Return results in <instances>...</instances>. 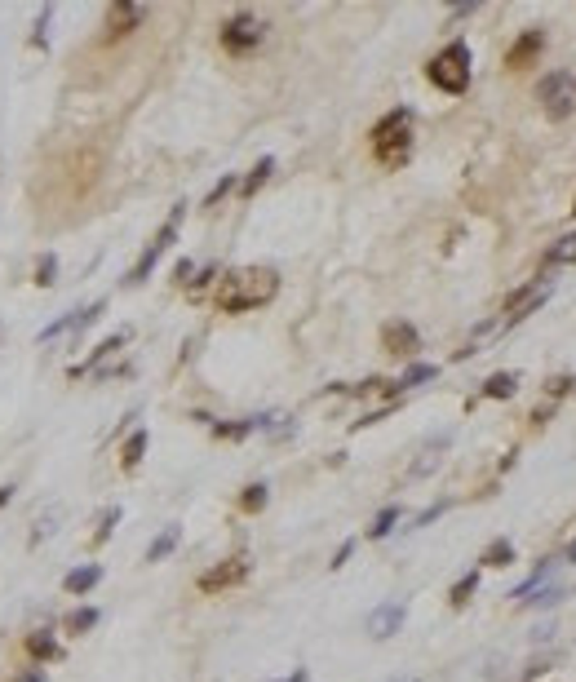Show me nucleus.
I'll return each instance as SVG.
<instances>
[{
	"label": "nucleus",
	"mask_w": 576,
	"mask_h": 682,
	"mask_svg": "<svg viewBox=\"0 0 576 682\" xmlns=\"http://www.w3.org/2000/svg\"><path fill=\"white\" fill-rule=\"evenodd\" d=\"M279 293V271L271 266H239L217 284V310L222 315H244V310H262Z\"/></svg>",
	"instance_id": "nucleus-1"
},
{
	"label": "nucleus",
	"mask_w": 576,
	"mask_h": 682,
	"mask_svg": "<svg viewBox=\"0 0 576 682\" xmlns=\"http://www.w3.org/2000/svg\"><path fill=\"white\" fill-rule=\"evenodd\" d=\"M412 151V111L408 106H395L390 115H381L373 129V155L386 165V169H399Z\"/></svg>",
	"instance_id": "nucleus-2"
},
{
	"label": "nucleus",
	"mask_w": 576,
	"mask_h": 682,
	"mask_svg": "<svg viewBox=\"0 0 576 682\" xmlns=\"http://www.w3.org/2000/svg\"><path fill=\"white\" fill-rule=\"evenodd\" d=\"M430 85L443 89V94H466L470 89V45L466 40H452L448 49H440L435 58H430Z\"/></svg>",
	"instance_id": "nucleus-3"
},
{
	"label": "nucleus",
	"mask_w": 576,
	"mask_h": 682,
	"mask_svg": "<svg viewBox=\"0 0 576 682\" xmlns=\"http://www.w3.org/2000/svg\"><path fill=\"white\" fill-rule=\"evenodd\" d=\"M537 98L545 103L550 120H568V115L576 111V75H568V71H550L541 85H537Z\"/></svg>",
	"instance_id": "nucleus-4"
},
{
	"label": "nucleus",
	"mask_w": 576,
	"mask_h": 682,
	"mask_svg": "<svg viewBox=\"0 0 576 682\" xmlns=\"http://www.w3.org/2000/svg\"><path fill=\"white\" fill-rule=\"evenodd\" d=\"M262 40H267V23H262L258 14H248V9H239L236 18L222 23V45H227L231 54H253Z\"/></svg>",
	"instance_id": "nucleus-5"
},
{
	"label": "nucleus",
	"mask_w": 576,
	"mask_h": 682,
	"mask_svg": "<svg viewBox=\"0 0 576 682\" xmlns=\"http://www.w3.org/2000/svg\"><path fill=\"white\" fill-rule=\"evenodd\" d=\"M182 213H187V205H177V208H173V213H169V222H165V226L156 231V239L147 244V253L137 257V266H134V271H129V279H125V284H142L147 275L156 271V262L165 257V248H169L173 239H177V226H182Z\"/></svg>",
	"instance_id": "nucleus-6"
},
{
	"label": "nucleus",
	"mask_w": 576,
	"mask_h": 682,
	"mask_svg": "<svg viewBox=\"0 0 576 682\" xmlns=\"http://www.w3.org/2000/svg\"><path fill=\"white\" fill-rule=\"evenodd\" d=\"M248 580V558H222L217 567H208L200 577V594H222Z\"/></svg>",
	"instance_id": "nucleus-7"
},
{
	"label": "nucleus",
	"mask_w": 576,
	"mask_h": 682,
	"mask_svg": "<svg viewBox=\"0 0 576 682\" xmlns=\"http://www.w3.org/2000/svg\"><path fill=\"white\" fill-rule=\"evenodd\" d=\"M550 288H554V284H550V279H532V284H528V288H519V293H510V302H506V319L510 324H519V319H528V315H532V310L537 306H545V302H550Z\"/></svg>",
	"instance_id": "nucleus-8"
},
{
	"label": "nucleus",
	"mask_w": 576,
	"mask_h": 682,
	"mask_svg": "<svg viewBox=\"0 0 576 682\" xmlns=\"http://www.w3.org/2000/svg\"><path fill=\"white\" fill-rule=\"evenodd\" d=\"M102 310H106V302H94V306H85V310H67L63 319L45 324V328L35 333V341H54V337H63V333H71V328H89V324L98 319Z\"/></svg>",
	"instance_id": "nucleus-9"
},
{
	"label": "nucleus",
	"mask_w": 576,
	"mask_h": 682,
	"mask_svg": "<svg viewBox=\"0 0 576 682\" xmlns=\"http://www.w3.org/2000/svg\"><path fill=\"white\" fill-rule=\"evenodd\" d=\"M381 346L390 350V355H417L421 350V337H417V328L412 324H404V319H390L386 328H381Z\"/></svg>",
	"instance_id": "nucleus-10"
},
{
	"label": "nucleus",
	"mask_w": 576,
	"mask_h": 682,
	"mask_svg": "<svg viewBox=\"0 0 576 682\" xmlns=\"http://www.w3.org/2000/svg\"><path fill=\"white\" fill-rule=\"evenodd\" d=\"M404 625V603H381L377 612H369V638H390L395 629Z\"/></svg>",
	"instance_id": "nucleus-11"
},
{
	"label": "nucleus",
	"mask_w": 576,
	"mask_h": 682,
	"mask_svg": "<svg viewBox=\"0 0 576 682\" xmlns=\"http://www.w3.org/2000/svg\"><path fill=\"white\" fill-rule=\"evenodd\" d=\"M142 5H134V0H120V5H111L106 9V35H125V32H134L137 23H142Z\"/></svg>",
	"instance_id": "nucleus-12"
},
{
	"label": "nucleus",
	"mask_w": 576,
	"mask_h": 682,
	"mask_svg": "<svg viewBox=\"0 0 576 682\" xmlns=\"http://www.w3.org/2000/svg\"><path fill=\"white\" fill-rule=\"evenodd\" d=\"M541 45H545V32H537V27L523 32L519 40H514V49L506 54V67H528V63L541 54Z\"/></svg>",
	"instance_id": "nucleus-13"
},
{
	"label": "nucleus",
	"mask_w": 576,
	"mask_h": 682,
	"mask_svg": "<svg viewBox=\"0 0 576 682\" xmlns=\"http://www.w3.org/2000/svg\"><path fill=\"white\" fill-rule=\"evenodd\" d=\"M98 580H102V567H98V563H85V567H76V572H67V577H63V589L80 598V594H89Z\"/></svg>",
	"instance_id": "nucleus-14"
},
{
	"label": "nucleus",
	"mask_w": 576,
	"mask_h": 682,
	"mask_svg": "<svg viewBox=\"0 0 576 682\" xmlns=\"http://www.w3.org/2000/svg\"><path fill=\"white\" fill-rule=\"evenodd\" d=\"M125 341H129V333H125V328H120V333H111V337L102 341L98 350H94V355H89V359H85V364H76V368H71V376H80V373H94V368H98L102 359H106V355H116V350H120V346H125Z\"/></svg>",
	"instance_id": "nucleus-15"
},
{
	"label": "nucleus",
	"mask_w": 576,
	"mask_h": 682,
	"mask_svg": "<svg viewBox=\"0 0 576 682\" xmlns=\"http://www.w3.org/2000/svg\"><path fill=\"white\" fill-rule=\"evenodd\" d=\"M177 541H182V527H177V523H169V527H165V532H160V537L147 546V563H160V558H169L173 549H177Z\"/></svg>",
	"instance_id": "nucleus-16"
},
{
	"label": "nucleus",
	"mask_w": 576,
	"mask_h": 682,
	"mask_svg": "<svg viewBox=\"0 0 576 682\" xmlns=\"http://www.w3.org/2000/svg\"><path fill=\"white\" fill-rule=\"evenodd\" d=\"M23 647H27V656H32V660H54V656H58V638H54L49 629H32Z\"/></svg>",
	"instance_id": "nucleus-17"
},
{
	"label": "nucleus",
	"mask_w": 576,
	"mask_h": 682,
	"mask_svg": "<svg viewBox=\"0 0 576 682\" xmlns=\"http://www.w3.org/2000/svg\"><path fill=\"white\" fill-rule=\"evenodd\" d=\"M514 390H519V376L514 373H492L483 381V399H514Z\"/></svg>",
	"instance_id": "nucleus-18"
},
{
	"label": "nucleus",
	"mask_w": 576,
	"mask_h": 682,
	"mask_svg": "<svg viewBox=\"0 0 576 682\" xmlns=\"http://www.w3.org/2000/svg\"><path fill=\"white\" fill-rule=\"evenodd\" d=\"M142 452H147V430H134V435L125 439L120 466H125V470H137V466H142Z\"/></svg>",
	"instance_id": "nucleus-19"
},
{
	"label": "nucleus",
	"mask_w": 576,
	"mask_h": 682,
	"mask_svg": "<svg viewBox=\"0 0 576 682\" xmlns=\"http://www.w3.org/2000/svg\"><path fill=\"white\" fill-rule=\"evenodd\" d=\"M258 426H262V416H253V421H217L213 435H217V439H244V435H253Z\"/></svg>",
	"instance_id": "nucleus-20"
},
{
	"label": "nucleus",
	"mask_w": 576,
	"mask_h": 682,
	"mask_svg": "<svg viewBox=\"0 0 576 682\" xmlns=\"http://www.w3.org/2000/svg\"><path fill=\"white\" fill-rule=\"evenodd\" d=\"M94 625H98V607H76V612L63 620V629H67V634H89Z\"/></svg>",
	"instance_id": "nucleus-21"
},
{
	"label": "nucleus",
	"mask_w": 576,
	"mask_h": 682,
	"mask_svg": "<svg viewBox=\"0 0 576 682\" xmlns=\"http://www.w3.org/2000/svg\"><path fill=\"white\" fill-rule=\"evenodd\" d=\"M479 563H483V567H510V563H514V546H510V541H492V546L483 549Z\"/></svg>",
	"instance_id": "nucleus-22"
},
{
	"label": "nucleus",
	"mask_w": 576,
	"mask_h": 682,
	"mask_svg": "<svg viewBox=\"0 0 576 682\" xmlns=\"http://www.w3.org/2000/svg\"><path fill=\"white\" fill-rule=\"evenodd\" d=\"M267 492H271L267 483H248V487H244V496H239V510H244V514L267 510Z\"/></svg>",
	"instance_id": "nucleus-23"
},
{
	"label": "nucleus",
	"mask_w": 576,
	"mask_h": 682,
	"mask_svg": "<svg viewBox=\"0 0 576 682\" xmlns=\"http://www.w3.org/2000/svg\"><path fill=\"white\" fill-rule=\"evenodd\" d=\"M545 262H550V266H572V262H576V236L559 239V244L545 253Z\"/></svg>",
	"instance_id": "nucleus-24"
},
{
	"label": "nucleus",
	"mask_w": 576,
	"mask_h": 682,
	"mask_svg": "<svg viewBox=\"0 0 576 682\" xmlns=\"http://www.w3.org/2000/svg\"><path fill=\"white\" fill-rule=\"evenodd\" d=\"M271 169H275V160H271V155H262V160L253 165V173L244 177V186H239V196H253V191H258V186H262V182L271 177Z\"/></svg>",
	"instance_id": "nucleus-25"
},
{
	"label": "nucleus",
	"mask_w": 576,
	"mask_h": 682,
	"mask_svg": "<svg viewBox=\"0 0 576 682\" xmlns=\"http://www.w3.org/2000/svg\"><path fill=\"white\" fill-rule=\"evenodd\" d=\"M475 589H479V572H466V577H461V580H457V585H452V594H448V603H452V607H466Z\"/></svg>",
	"instance_id": "nucleus-26"
},
{
	"label": "nucleus",
	"mask_w": 576,
	"mask_h": 682,
	"mask_svg": "<svg viewBox=\"0 0 576 682\" xmlns=\"http://www.w3.org/2000/svg\"><path fill=\"white\" fill-rule=\"evenodd\" d=\"M395 523H399V506H386V510L373 518V527H369V537L373 541H381V537H390L395 532Z\"/></svg>",
	"instance_id": "nucleus-27"
},
{
	"label": "nucleus",
	"mask_w": 576,
	"mask_h": 682,
	"mask_svg": "<svg viewBox=\"0 0 576 682\" xmlns=\"http://www.w3.org/2000/svg\"><path fill=\"white\" fill-rule=\"evenodd\" d=\"M568 598V585H541L537 598H528V607H559Z\"/></svg>",
	"instance_id": "nucleus-28"
},
{
	"label": "nucleus",
	"mask_w": 576,
	"mask_h": 682,
	"mask_svg": "<svg viewBox=\"0 0 576 682\" xmlns=\"http://www.w3.org/2000/svg\"><path fill=\"white\" fill-rule=\"evenodd\" d=\"M435 373H440L435 364H412V368H408V373L399 376L395 386H399V390H408V386H421V381H430V376H435Z\"/></svg>",
	"instance_id": "nucleus-29"
},
{
	"label": "nucleus",
	"mask_w": 576,
	"mask_h": 682,
	"mask_svg": "<svg viewBox=\"0 0 576 682\" xmlns=\"http://www.w3.org/2000/svg\"><path fill=\"white\" fill-rule=\"evenodd\" d=\"M54 275H58V257H54V253H45V257L35 262V284H40V288H49V284H54Z\"/></svg>",
	"instance_id": "nucleus-30"
},
{
	"label": "nucleus",
	"mask_w": 576,
	"mask_h": 682,
	"mask_svg": "<svg viewBox=\"0 0 576 682\" xmlns=\"http://www.w3.org/2000/svg\"><path fill=\"white\" fill-rule=\"evenodd\" d=\"M554 660H559V656H537V660H532V665H528V669H523V674H519L514 682H532V678H541V674L550 669V665H554Z\"/></svg>",
	"instance_id": "nucleus-31"
},
{
	"label": "nucleus",
	"mask_w": 576,
	"mask_h": 682,
	"mask_svg": "<svg viewBox=\"0 0 576 682\" xmlns=\"http://www.w3.org/2000/svg\"><path fill=\"white\" fill-rule=\"evenodd\" d=\"M116 523H120V510H116V506H111V510L102 514L98 532H94V546H102V541H106V537H111V527H116Z\"/></svg>",
	"instance_id": "nucleus-32"
},
{
	"label": "nucleus",
	"mask_w": 576,
	"mask_h": 682,
	"mask_svg": "<svg viewBox=\"0 0 576 682\" xmlns=\"http://www.w3.org/2000/svg\"><path fill=\"white\" fill-rule=\"evenodd\" d=\"M231 186H236V177H222V182H217V186H213V191L204 196V208H213L217 200H222V196H231Z\"/></svg>",
	"instance_id": "nucleus-33"
},
{
	"label": "nucleus",
	"mask_w": 576,
	"mask_h": 682,
	"mask_svg": "<svg viewBox=\"0 0 576 682\" xmlns=\"http://www.w3.org/2000/svg\"><path fill=\"white\" fill-rule=\"evenodd\" d=\"M568 386H576V381H568V376H550V381H545V395L559 399V395H568Z\"/></svg>",
	"instance_id": "nucleus-34"
},
{
	"label": "nucleus",
	"mask_w": 576,
	"mask_h": 682,
	"mask_svg": "<svg viewBox=\"0 0 576 682\" xmlns=\"http://www.w3.org/2000/svg\"><path fill=\"white\" fill-rule=\"evenodd\" d=\"M350 549H355V546H350V541H346V546H341L338 554H333V567H341V563H346V558H350Z\"/></svg>",
	"instance_id": "nucleus-35"
},
{
	"label": "nucleus",
	"mask_w": 576,
	"mask_h": 682,
	"mask_svg": "<svg viewBox=\"0 0 576 682\" xmlns=\"http://www.w3.org/2000/svg\"><path fill=\"white\" fill-rule=\"evenodd\" d=\"M187 275H191V262H177V271H173V279H177V284H187Z\"/></svg>",
	"instance_id": "nucleus-36"
},
{
	"label": "nucleus",
	"mask_w": 576,
	"mask_h": 682,
	"mask_svg": "<svg viewBox=\"0 0 576 682\" xmlns=\"http://www.w3.org/2000/svg\"><path fill=\"white\" fill-rule=\"evenodd\" d=\"M14 682H45V674H35V669H27V674H18Z\"/></svg>",
	"instance_id": "nucleus-37"
},
{
	"label": "nucleus",
	"mask_w": 576,
	"mask_h": 682,
	"mask_svg": "<svg viewBox=\"0 0 576 682\" xmlns=\"http://www.w3.org/2000/svg\"><path fill=\"white\" fill-rule=\"evenodd\" d=\"M9 501H14V487H9V483H5V487H0V510H5V506H9Z\"/></svg>",
	"instance_id": "nucleus-38"
},
{
	"label": "nucleus",
	"mask_w": 576,
	"mask_h": 682,
	"mask_svg": "<svg viewBox=\"0 0 576 682\" xmlns=\"http://www.w3.org/2000/svg\"><path fill=\"white\" fill-rule=\"evenodd\" d=\"M279 682H306V669H298V674H288V678H279Z\"/></svg>",
	"instance_id": "nucleus-39"
},
{
	"label": "nucleus",
	"mask_w": 576,
	"mask_h": 682,
	"mask_svg": "<svg viewBox=\"0 0 576 682\" xmlns=\"http://www.w3.org/2000/svg\"><path fill=\"white\" fill-rule=\"evenodd\" d=\"M563 558H568V563H576V541L568 546V554H563Z\"/></svg>",
	"instance_id": "nucleus-40"
},
{
	"label": "nucleus",
	"mask_w": 576,
	"mask_h": 682,
	"mask_svg": "<svg viewBox=\"0 0 576 682\" xmlns=\"http://www.w3.org/2000/svg\"><path fill=\"white\" fill-rule=\"evenodd\" d=\"M572 213H576V208H572Z\"/></svg>",
	"instance_id": "nucleus-41"
}]
</instances>
